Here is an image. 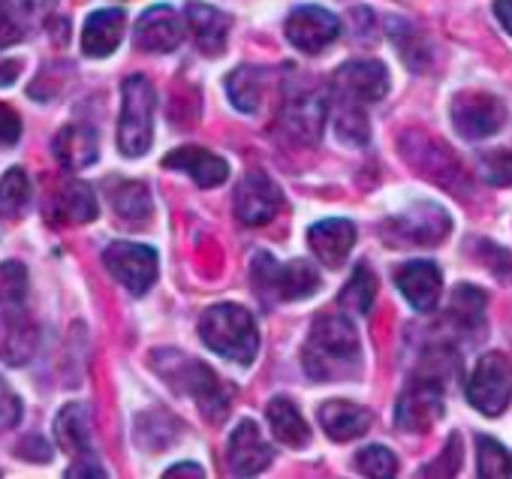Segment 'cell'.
Segmentation results:
<instances>
[{
	"label": "cell",
	"instance_id": "11",
	"mask_svg": "<svg viewBox=\"0 0 512 479\" xmlns=\"http://www.w3.org/2000/svg\"><path fill=\"white\" fill-rule=\"evenodd\" d=\"M335 94L350 106H371L389 94V70L380 61H350L335 73Z\"/></svg>",
	"mask_w": 512,
	"mask_h": 479
},
{
	"label": "cell",
	"instance_id": "9",
	"mask_svg": "<svg viewBox=\"0 0 512 479\" xmlns=\"http://www.w3.org/2000/svg\"><path fill=\"white\" fill-rule=\"evenodd\" d=\"M449 118L458 136L464 139H488L494 133H500V127L506 124V106L500 97L485 94V91H461L452 106H449Z\"/></svg>",
	"mask_w": 512,
	"mask_h": 479
},
{
	"label": "cell",
	"instance_id": "29",
	"mask_svg": "<svg viewBox=\"0 0 512 479\" xmlns=\"http://www.w3.org/2000/svg\"><path fill=\"white\" fill-rule=\"evenodd\" d=\"M28 305V269L19 260L0 263V320L13 323L25 317Z\"/></svg>",
	"mask_w": 512,
	"mask_h": 479
},
{
	"label": "cell",
	"instance_id": "10",
	"mask_svg": "<svg viewBox=\"0 0 512 479\" xmlns=\"http://www.w3.org/2000/svg\"><path fill=\"white\" fill-rule=\"evenodd\" d=\"M440 416H443V380L434 371H428L401 392L395 422L404 431H428Z\"/></svg>",
	"mask_w": 512,
	"mask_h": 479
},
{
	"label": "cell",
	"instance_id": "19",
	"mask_svg": "<svg viewBox=\"0 0 512 479\" xmlns=\"http://www.w3.org/2000/svg\"><path fill=\"white\" fill-rule=\"evenodd\" d=\"M52 7L55 0H0V52L22 43Z\"/></svg>",
	"mask_w": 512,
	"mask_h": 479
},
{
	"label": "cell",
	"instance_id": "35",
	"mask_svg": "<svg viewBox=\"0 0 512 479\" xmlns=\"http://www.w3.org/2000/svg\"><path fill=\"white\" fill-rule=\"evenodd\" d=\"M485 314V296L476 287H458L452 293V305H449V317L455 326L461 329H473V323H482Z\"/></svg>",
	"mask_w": 512,
	"mask_h": 479
},
{
	"label": "cell",
	"instance_id": "46",
	"mask_svg": "<svg viewBox=\"0 0 512 479\" xmlns=\"http://www.w3.org/2000/svg\"><path fill=\"white\" fill-rule=\"evenodd\" d=\"M16 73H19V64H7V67H0V85H13L16 82Z\"/></svg>",
	"mask_w": 512,
	"mask_h": 479
},
{
	"label": "cell",
	"instance_id": "42",
	"mask_svg": "<svg viewBox=\"0 0 512 479\" xmlns=\"http://www.w3.org/2000/svg\"><path fill=\"white\" fill-rule=\"evenodd\" d=\"M49 443H46V437H40V434H34V437H28L22 446H19V455H25L28 461H37V464H43V461H49Z\"/></svg>",
	"mask_w": 512,
	"mask_h": 479
},
{
	"label": "cell",
	"instance_id": "24",
	"mask_svg": "<svg viewBox=\"0 0 512 479\" xmlns=\"http://www.w3.org/2000/svg\"><path fill=\"white\" fill-rule=\"evenodd\" d=\"M320 425H323V431H326L332 440L347 443V440L362 437V434L371 428V413H368V407H362V404L335 398V401H326V404L320 407Z\"/></svg>",
	"mask_w": 512,
	"mask_h": 479
},
{
	"label": "cell",
	"instance_id": "33",
	"mask_svg": "<svg viewBox=\"0 0 512 479\" xmlns=\"http://www.w3.org/2000/svg\"><path fill=\"white\" fill-rule=\"evenodd\" d=\"M374 299H377V278H374V272L362 263V266H356L353 278H350L347 287L341 290L338 302H341L344 311H350V314H356V317H365V314L371 311Z\"/></svg>",
	"mask_w": 512,
	"mask_h": 479
},
{
	"label": "cell",
	"instance_id": "36",
	"mask_svg": "<svg viewBox=\"0 0 512 479\" xmlns=\"http://www.w3.org/2000/svg\"><path fill=\"white\" fill-rule=\"evenodd\" d=\"M476 172L485 184L494 187H509L512 184V145L509 148H494L479 154L476 160Z\"/></svg>",
	"mask_w": 512,
	"mask_h": 479
},
{
	"label": "cell",
	"instance_id": "27",
	"mask_svg": "<svg viewBox=\"0 0 512 479\" xmlns=\"http://www.w3.org/2000/svg\"><path fill=\"white\" fill-rule=\"evenodd\" d=\"M112 208L130 229H145L151 220V190L142 181H115L109 187Z\"/></svg>",
	"mask_w": 512,
	"mask_h": 479
},
{
	"label": "cell",
	"instance_id": "39",
	"mask_svg": "<svg viewBox=\"0 0 512 479\" xmlns=\"http://www.w3.org/2000/svg\"><path fill=\"white\" fill-rule=\"evenodd\" d=\"M461 467V437L452 434V440L443 446V452L437 455V464H428L419 470V476H455Z\"/></svg>",
	"mask_w": 512,
	"mask_h": 479
},
{
	"label": "cell",
	"instance_id": "28",
	"mask_svg": "<svg viewBox=\"0 0 512 479\" xmlns=\"http://www.w3.org/2000/svg\"><path fill=\"white\" fill-rule=\"evenodd\" d=\"M266 416H269L272 434H275L284 446L305 449V446L311 443V428H308L305 416L299 413V407H296L290 398H272L269 407H266Z\"/></svg>",
	"mask_w": 512,
	"mask_h": 479
},
{
	"label": "cell",
	"instance_id": "1",
	"mask_svg": "<svg viewBox=\"0 0 512 479\" xmlns=\"http://www.w3.org/2000/svg\"><path fill=\"white\" fill-rule=\"evenodd\" d=\"M302 365H305V374L320 383L356 377L362 365V344L350 317H341V314L317 317L302 350Z\"/></svg>",
	"mask_w": 512,
	"mask_h": 479
},
{
	"label": "cell",
	"instance_id": "31",
	"mask_svg": "<svg viewBox=\"0 0 512 479\" xmlns=\"http://www.w3.org/2000/svg\"><path fill=\"white\" fill-rule=\"evenodd\" d=\"M37 344H40V332L34 323H28L25 317L22 320H13L7 323V335L0 338V359L13 368H22L34 353H37Z\"/></svg>",
	"mask_w": 512,
	"mask_h": 479
},
{
	"label": "cell",
	"instance_id": "44",
	"mask_svg": "<svg viewBox=\"0 0 512 479\" xmlns=\"http://www.w3.org/2000/svg\"><path fill=\"white\" fill-rule=\"evenodd\" d=\"M494 16L503 25V31L512 37V0H497V4H494Z\"/></svg>",
	"mask_w": 512,
	"mask_h": 479
},
{
	"label": "cell",
	"instance_id": "12",
	"mask_svg": "<svg viewBox=\"0 0 512 479\" xmlns=\"http://www.w3.org/2000/svg\"><path fill=\"white\" fill-rule=\"evenodd\" d=\"M284 193L266 172H247L235 187V217L244 226H263L281 211Z\"/></svg>",
	"mask_w": 512,
	"mask_h": 479
},
{
	"label": "cell",
	"instance_id": "17",
	"mask_svg": "<svg viewBox=\"0 0 512 479\" xmlns=\"http://www.w3.org/2000/svg\"><path fill=\"white\" fill-rule=\"evenodd\" d=\"M308 245L326 269H341L356 245V226L344 217L317 220L308 229Z\"/></svg>",
	"mask_w": 512,
	"mask_h": 479
},
{
	"label": "cell",
	"instance_id": "21",
	"mask_svg": "<svg viewBox=\"0 0 512 479\" xmlns=\"http://www.w3.org/2000/svg\"><path fill=\"white\" fill-rule=\"evenodd\" d=\"M163 166L166 169H178L184 175H190L199 187H217L226 181L229 175V166L223 157L211 154L208 148H199V145H184V148H175L172 154L163 157Z\"/></svg>",
	"mask_w": 512,
	"mask_h": 479
},
{
	"label": "cell",
	"instance_id": "8",
	"mask_svg": "<svg viewBox=\"0 0 512 479\" xmlns=\"http://www.w3.org/2000/svg\"><path fill=\"white\" fill-rule=\"evenodd\" d=\"M103 263L109 269V275L130 293V296H145L160 272V260L157 251L148 245H136V242H112L103 254Z\"/></svg>",
	"mask_w": 512,
	"mask_h": 479
},
{
	"label": "cell",
	"instance_id": "3",
	"mask_svg": "<svg viewBox=\"0 0 512 479\" xmlns=\"http://www.w3.org/2000/svg\"><path fill=\"white\" fill-rule=\"evenodd\" d=\"M154 106L157 91L148 76L133 73L121 85V118H118V151L124 157H142L154 139Z\"/></svg>",
	"mask_w": 512,
	"mask_h": 479
},
{
	"label": "cell",
	"instance_id": "45",
	"mask_svg": "<svg viewBox=\"0 0 512 479\" xmlns=\"http://www.w3.org/2000/svg\"><path fill=\"white\" fill-rule=\"evenodd\" d=\"M202 473H205V470H202L196 461H181V464H175V467L166 470V476H193V479L202 476Z\"/></svg>",
	"mask_w": 512,
	"mask_h": 479
},
{
	"label": "cell",
	"instance_id": "40",
	"mask_svg": "<svg viewBox=\"0 0 512 479\" xmlns=\"http://www.w3.org/2000/svg\"><path fill=\"white\" fill-rule=\"evenodd\" d=\"M19 422H22V398L4 377H0V431L16 428Z\"/></svg>",
	"mask_w": 512,
	"mask_h": 479
},
{
	"label": "cell",
	"instance_id": "14",
	"mask_svg": "<svg viewBox=\"0 0 512 479\" xmlns=\"http://www.w3.org/2000/svg\"><path fill=\"white\" fill-rule=\"evenodd\" d=\"M287 40L305 52V55H320L326 46H332L341 34V22L335 13L323 7H296L287 16Z\"/></svg>",
	"mask_w": 512,
	"mask_h": 479
},
{
	"label": "cell",
	"instance_id": "13",
	"mask_svg": "<svg viewBox=\"0 0 512 479\" xmlns=\"http://www.w3.org/2000/svg\"><path fill=\"white\" fill-rule=\"evenodd\" d=\"M284 136L299 145H314L326 124V97L317 91H296L284 100L278 118Z\"/></svg>",
	"mask_w": 512,
	"mask_h": 479
},
{
	"label": "cell",
	"instance_id": "5",
	"mask_svg": "<svg viewBox=\"0 0 512 479\" xmlns=\"http://www.w3.org/2000/svg\"><path fill=\"white\" fill-rule=\"evenodd\" d=\"M449 232L452 217L434 202H419L383 223L389 248H437Z\"/></svg>",
	"mask_w": 512,
	"mask_h": 479
},
{
	"label": "cell",
	"instance_id": "41",
	"mask_svg": "<svg viewBox=\"0 0 512 479\" xmlns=\"http://www.w3.org/2000/svg\"><path fill=\"white\" fill-rule=\"evenodd\" d=\"M19 136H22V118L10 106L0 103V148H13Z\"/></svg>",
	"mask_w": 512,
	"mask_h": 479
},
{
	"label": "cell",
	"instance_id": "26",
	"mask_svg": "<svg viewBox=\"0 0 512 479\" xmlns=\"http://www.w3.org/2000/svg\"><path fill=\"white\" fill-rule=\"evenodd\" d=\"M100 205L85 181H67L49 202V214L61 223H91Z\"/></svg>",
	"mask_w": 512,
	"mask_h": 479
},
{
	"label": "cell",
	"instance_id": "38",
	"mask_svg": "<svg viewBox=\"0 0 512 479\" xmlns=\"http://www.w3.org/2000/svg\"><path fill=\"white\" fill-rule=\"evenodd\" d=\"M335 133H338V139L347 142V145H365L368 136H371V127H368V118H365L362 106L344 103V109H341L338 118H335Z\"/></svg>",
	"mask_w": 512,
	"mask_h": 479
},
{
	"label": "cell",
	"instance_id": "34",
	"mask_svg": "<svg viewBox=\"0 0 512 479\" xmlns=\"http://www.w3.org/2000/svg\"><path fill=\"white\" fill-rule=\"evenodd\" d=\"M476 473L482 479H506V476H512L509 452L488 434L476 437Z\"/></svg>",
	"mask_w": 512,
	"mask_h": 479
},
{
	"label": "cell",
	"instance_id": "37",
	"mask_svg": "<svg viewBox=\"0 0 512 479\" xmlns=\"http://www.w3.org/2000/svg\"><path fill=\"white\" fill-rule=\"evenodd\" d=\"M356 470L365 473V476H371V479H389V476L398 473V458H395L392 449L374 443V446H365L356 455Z\"/></svg>",
	"mask_w": 512,
	"mask_h": 479
},
{
	"label": "cell",
	"instance_id": "22",
	"mask_svg": "<svg viewBox=\"0 0 512 479\" xmlns=\"http://www.w3.org/2000/svg\"><path fill=\"white\" fill-rule=\"evenodd\" d=\"M124 28H127V16L118 7L91 13L82 28V52L88 58H109L124 40Z\"/></svg>",
	"mask_w": 512,
	"mask_h": 479
},
{
	"label": "cell",
	"instance_id": "15",
	"mask_svg": "<svg viewBox=\"0 0 512 479\" xmlns=\"http://www.w3.org/2000/svg\"><path fill=\"white\" fill-rule=\"evenodd\" d=\"M184 40V25L178 19V13L166 4H157L151 10H145L136 22V31H133V43L139 52H148V55H166V52H175Z\"/></svg>",
	"mask_w": 512,
	"mask_h": 479
},
{
	"label": "cell",
	"instance_id": "43",
	"mask_svg": "<svg viewBox=\"0 0 512 479\" xmlns=\"http://www.w3.org/2000/svg\"><path fill=\"white\" fill-rule=\"evenodd\" d=\"M67 476H94V479H100V476H106V467H103L94 455H85V458H79V461L67 470Z\"/></svg>",
	"mask_w": 512,
	"mask_h": 479
},
{
	"label": "cell",
	"instance_id": "16",
	"mask_svg": "<svg viewBox=\"0 0 512 479\" xmlns=\"http://www.w3.org/2000/svg\"><path fill=\"white\" fill-rule=\"evenodd\" d=\"M272 458H275V449L266 443V437L260 434L253 419H244L235 425V431L229 437V449H226V461L235 476L263 473L272 464Z\"/></svg>",
	"mask_w": 512,
	"mask_h": 479
},
{
	"label": "cell",
	"instance_id": "2",
	"mask_svg": "<svg viewBox=\"0 0 512 479\" xmlns=\"http://www.w3.org/2000/svg\"><path fill=\"white\" fill-rule=\"evenodd\" d=\"M199 338L211 353H217L235 365H250L256 359V350H260L256 320L250 317L247 308L232 305V302L211 305L199 317Z\"/></svg>",
	"mask_w": 512,
	"mask_h": 479
},
{
	"label": "cell",
	"instance_id": "20",
	"mask_svg": "<svg viewBox=\"0 0 512 479\" xmlns=\"http://www.w3.org/2000/svg\"><path fill=\"white\" fill-rule=\"evenodd\" d=\"M184 19H187V28L193 34V43L202 55L214 58L226 49V37H229V16L208 7V4H199V0H190L187 10H184Z\"/></svg>",
	"mask_w": 512,
	"mask_h": 479
},
{
	"label": "cell",
	"instance_id": "7",
	"mask_svg": "<svg viewBox=\"0 0 512 479\" xmlns=\"http://www.w3.org/2000/svg\"><path fill=\"white\" fill-rule=\"evenodd\" d=\"M467 401L482 416H500L512 401V362L503 353H485L467 383Z\"/></svg>",
	"mask_w": 512,
	"mask_h": 479
},
{
	"label": "cell",
	"instance_id": "23",
	"mask_svg": "<svg viewBox=\"0 0 512 479\" xmlns=\"http://www.w3.org/2000/svg\"><path fill=\"white\" fill-rule=\"evenodd\" d=\"M52 154H55L58 163L67 166V169L94 166L97 157H100V136H97L94 127L67 124V127L58 130V136L52 139Z\"/></svg>",
	"mask_w": 512,
	"mask_h": 479
},
{
	"label": "cell",
	"instance_id": "30",
	"mask_svg": "<svg viewBox=\"0 0 512 479\" xmlns=\"http://www.w3.org/2000/svg\"><path fill=\"white\" fill-rule=\"evenodd\" d=\"M263 88H266V70L260 67H238L226 79V94L238 112H256L263 103Z\"/></svg>",
	"mask_w": 512,
	"mask_h": 479
},
{
	"label": "cell",
	"instance_id": "18",
	"mask_svg": "<svg viewBox=\"0 0 512 479\" xmlns=\"http://www.w3.org/2000/svg\"><path fill=\"white\" fill-rule=\"evenodd\" d=\"M395 287L401 290V296L422 314L434 311L443 293V275L434 263L428 260H413L398 266L395 272Z\"/></svg>",
	"mask_w": 512,
	"mask_h": 479
},
{
	"label": "cell",
	"instance_id": "32",
	"mask_svg": "<svg viewBox=\"0 0 512 479\" xmlns=\"http://www.w3.org/2000/svg\"><path fill=\"white\" fill-rule=\"evenodd\" d=\"M31 205V178L22 166H13L0 178V217L19 220Z\"/></svg>",
	"mask_w": 512,
	"mask_h": 479
},
{
	"label": "cell",
	"instance_id": "25",
	"mask_svg": "<svg viewBox=\"0 0 512 479\" xmlns=\"http://www.w3.org/2000/svg\"><path fill=\"white\" fill-rule=\"evenodd\" d=\"M55 437L58 446L67 455L85 458L94 452V437H91V416L85 404H67L61 407V413L55 416Z\"/></svg>",
	"mask_w": 512,
	"mask_h": 479
},
{
	"label": "cell",
	"instance_id": "6",
	"mask_svg": "<svg viewBox=\"0 0 512 479\" xmlns=\"http://www.w3.org/2000/svg\"><path fill=\"white\" fill-rule=\"evenodd\" d=\"M178 362L181 365H172V371L166 368H157L172 386L184 389L196 407L202 410V416L208 422H223L226 413H229V395L223 389V383L217 380V374L205 365V362H196V359H187L178 353Z\"/></svg>",
	"mask_w": 512,
	"mask_h": 479
},
{
	"label": "cell",
	"instance_id": "4",
	"mask_svg": "<svg viewBox=\"0 0 512 479\" xmlns=\"http://www.w3.org/2000/svg\"><path fill=\"white\" fill-rule=\"evenodd\" d=\"M250 284L263 302H302L320 290V275L311 263H278L272 254H256L250 263Z\"/></svg>",
	"mask_w": 512,
	"mask_h": 479
}]
</instances>
